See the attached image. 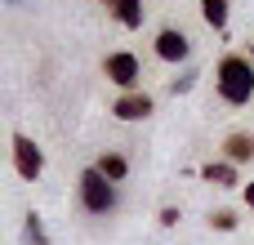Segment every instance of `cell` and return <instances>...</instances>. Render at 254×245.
Returning a JSON list of instances; mask_svg holds the SVG:
<instances>
[{
	"label": "cell",
	"mask_w": 254,
	"mask_h": 245,
	"mask_svg": "<svg viewBox=\"0 0 254 245\" xmlns=\"http://www.w3.org/2000/svg\"><path fill=\"white\" fill-rule=\"evenodd\" d=\"M214 85H219V98L228 107H246L254 98V62L250 54H223L219 67H214Z\"/></svg>",
	"instance_id": "obj_1"
},
{
	"label": "cell",
	"mask_w": 254,
	"mask_h": 245,
	"mask_svg": "<svg viewBox=\"0 0 254 245\" xmlns=\"http://www.w3.org/2000/svg\"><path fill=\"white\" fill-rule=\"evenodd\" d=\"M80 205H85L89 214H112V210H116V183L103 179L98 165H89V170L80 174Z\"/></svg>",
	"instance_id": "obj_2"
},
{
	"label": "cell",
	"mask_w": 254,
	"mask_h": 245,
	"mask_svg": "<svg viewBox=\"0 0 254 245\" xmlns=\"http://www.w3.org/2000/svg\"><path fill=\"white\" fill-rule=\"evenodd\" d=\"M103 76H107L121 94H134L138 80H143V62H138V54H129V49H116V54L103 58Z\"/></svg>",
	"instance_id": "obj_3"
},
{
	"label": "cell",
	"mask_w": 254,
	"mask_h": 245,
	"mask_svg": "<svg viewBox=\"0 0 254 245\" xmlns=\"http://www.w3.org/2000/svg\"><path fill=\"white\" fill-rule=\"evenodd\" d=\"M13 170H18V179H27V183H36V179L45 174V152H40L27 134H13Z\"/></svg>",
	"instance_id": "obj_4"
},
{
	"label": "cell",
	"mask_w": 254,
	"mask_h": 245,
	"mask_svg": "<svg viewBox=\"0 0 254 245\" xmlns=\"http://www.w3.org/2000/svg\"><path fill=\"white\" fill-rule=\"evenodd\" d=\"M188 54H192V45H188V36L179 27H161L156 31V58L161 62H188Z\"/></svg>",
	"instance_id": "obj_5"
},
{
	"label": "cell",
	"mask_w": 254,
	"mask_h": 245,
	"mask_svg": "<svg viewBox=\"0 0 254 245\" xmlns=\"http://www.w3.org/2000/svg\"><path fill=\"white\" fill-rule=\"evenodd\" d=\"M112 116H116V121H147V116H152V98H147L143 89L121 94V98L112 103Z\"/></svg>",
	"instance_id": "obj_6"
},
{
	"label": "cell",
	"mask_w": 254,
	"mask_h": 245,
	"mask_svg": "<svg viewBox=\"0 0 254 245\" xmlns=\"http://www.w3.org/2000/svg\"><path fill=\"white\" fill-rule=\"evenodd\" d=\"M250 156H254V138H250V134H228V138H223V161L246 165Z\"/></svg>",
	"instance_id": "obj_7"
},
{
	"label": "cell",
	"mask_w": 254,
	"mask_h": 245,
	"mask_svg": "<svg viewBox=\"0 0 254 245\" xmlns=\"http://www.w3.org/2000/svg\"><path fill=\"white\" fill-rule=\"evenodd\" d=\"M201 179H205V183H214V187H237V183H241L232 161H210V165L201 170Z\"/></svg>",
	"instance_id": "obj_8"
},
{
	"label": "cell",
	"mask_w": 254,
	"mask_h": 245,
	"mask_svg": "<svg viewBox=\"0 0 254 245\" xmlns=\"http://www.w3.org/2000/svg\"><path fill=\"white\" fill-rule=\"evenodd\" d=\"M112 13H116V22L121 27H143V0H112Z\"/></svg>",
	"instance_id": "obj_9"
},
{
	"label": "cell",
	"mask_w": 254,
	"mask_h": 245,
	"mask_svg": "<svg viewBox=\"0 0 254 245\" xmlns=\"http://www.w3.org/2000/svg\"><path fill=\"white\" fill-rule=\"evenodd\" d=\"M98 174L112 179V183H121V179L129 174V161H125L121 152H103V156H98Z\"/></svg>",
	"instance_id": "obj_10"
},
{
	"label": "cell",
	"mask_w": 254,
	"mask_h": 245,
	"mask_svg": "<svg viewBox=\"0 0 254 245\" xmlns=\"http://www.w3.org/2000/svg\"><path fill=\"white\" fill-rule=\"evenodd\" d=\"M201 18L214 31H228V0H201Z\"/></svg>",
	"instance_id": "obj_11"
},
{
	"label": "cell",
	"mask_w": 254,
	"mask_h": 245,
	"mask_svg": "<svg viewBox=\"0 0 254 245\" xmlns=\"http://www.w3.org/2000/svg\"><path fill=\"white\" fill-rule=\"evenodd\" d=\"M22 237H27L31 245H49V232H45V223H40V214H36V210L22 219Z\"/></svg>",
	"instance_id": "obj_12"
},
{
	"label": "cell",
	"mask_w": 254,
	"mask_h": 245,
	"mask_svg": "<svg viewBox=\"0 0 254 245\" xmlns=\"http://www.w3.org/2000/svg\"><path fill=\"white\" fill-rule=\"evenodd\" d=\"M210 223H214L219 232H232V228H237V214H232V210H214V214H210Z\"/></svg>",
	"instance_id": "obj_13"
},
{
	"label": "cell",
	"mask_w": 254,
	"mask_h": 245,
	"mask_svg": "<svg viewBox=\"0 0 254 245\" xmlns=\"http://www.w3.org/2000/svg\"><path fill=\"white\" fill-rule=\"evenodd\" d=\"M196 76H201V71H192V67H188L183 76H174V85H170V89H174V94H188V89L196 85Z\"/></svg>",
	"instance_id": "obj_14"
},
{
	"label": "cell",
	"mask_w": 254,
	"mask_h": 245,
	"mask_svg": "<svg viewBox=\"0 0 254 245\" xmlns=\"http://www.w3.org/2000/svg\"><path fill=\"white\" fill-rule=\"evenodd\" d=\"M179 219H183V214H179V210H174V205H165V210H161V228H174V223H179Z\"/></svg>",
	"instance_id": "obj_15"
},
{
	"label": "cell",
	"mask_w": 254,
	"mask_h": 245,
	"mask_svg": "<svg viewBox=\"0 0 254 245\" xmlns=\"http://www.w3.org/2000/svg\"><path fill=\"white\" fill-rule=\"evenodd\" d=\"M246 205H250V210H254V179H250V183H246Z\"/></svg>",
	"instance_id": "obj_16"
},
{
	"label": "cell",
	"mask_w": 254,
	"mask_h": 245,
	"mask_svg": "<svg viewBox=\"0 0 254 245\" xmlns=\"http://www.w3.org/2000/svg\"><path fill=\"white\" fill-rule=\"evenodd\" d=\"M250 62H254V40H250Z\"/></svg>",
	"instance_id": "obj_17"
}]
</instances>
